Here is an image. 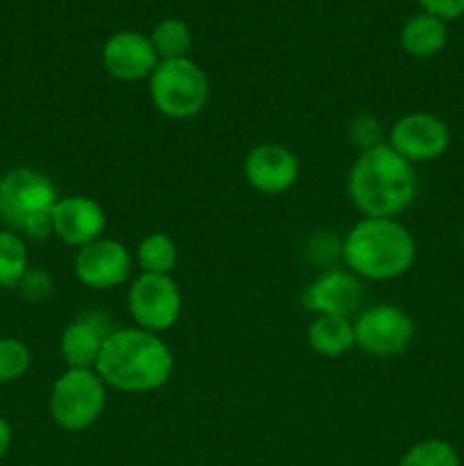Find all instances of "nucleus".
I'll use <instances>...</instances> for the list:
<instances>
[{
    "label": "nucleus",
    "instance_id": "1",
    "mask_svg": "<svg viewBox=\"0 0 464 466\" xmlns=\"http://www.w3.org/2000/svg\"><path fill=\"white\" fill-rule=\"evenodd\" d=\"M94 369L112 390L146 394L166 385L173 373V353L157 332L121 328L107 337Z\"/></svg>",
    "mask_w": 464,
    "mask_h": 466
},
{
    "label": "nucleus",
    "instance_id": "2",
    "mask_svg": "<svg viewBox=\"0 0 464 466\" xmlns=\"http://www.w3.org/2000/svg\"><path fill=\"white\" fill-rule=\"evenodd\" d=\"M414 164L389 144L362 150L348 173V196L355 208L371 218H396L417 198Z\"/></svg>",
    "mask_w": 464,
    "mask_h": 466
},
{
    "label": "nucleus",
    "instance_id": "3",
    "mask_svg": "<svg viewBox=\"0 0 464 466\" xmlns=\"http://www.w3.org/2000/svg\"><path fill=\"white\" fill-rule=\"evenodd\" d=\"M341 258L359 280H396L412 268L417 244L398 218L364 217L346 235Z\"/></svg>",
    "mask_w": 464,
    "mask_h": 466
},
{
    "label": "nucleus",
    "instance_id": "4",
    "mask_svg": "<svg viewBox=\"0 0 464 466\" xmlns=\"http://www.w3.org/2000/svg\"><path fill=\"white\" fill-rule=\"evenodd\" d=\"M59 196L53 180L35 168H14L0 180V221L23 239L53 235V209Z\"/></svg>",
    "mask_w": 464,
    "mask_h": 466
},
{
    "label": "nucleus",
    "instance_id": "5",
    "mask_svg": "<svg viewBox=\"0 0 464 466\" xmlns=\"http://www.w3.org/2000/svg\"><path fill=\"white\" fill-rule=\"evenodd\" d=\"M153 107L168 118H191L203 112L209 98V82L191 57L162 59L148 77Z\"/></svg>",
    "mask_w": 464,
    "mask_h": 466
},
{
    "label": "nucleus",
    "instance_id": "6",
    "mask_svg": "<svg viewBox=\"0 0 464 466\" xmlns=\"http://www.w3.org/2000/svg\"><path fill=\"white\" fill-rule=\"evenodd\" d=\"M107 405V385L96 369H66L50 390L48 410L53 421L68 432L94 426Z\"/></svg>",
    "mask_w": 464,
    "mask_h": 466
},
{
    "label": "nucleus",
    "instance_id": "7",
    "mask_svg": "<svg viewBox=\"0 0 464 466\" xmlns=\"http://www.w3.org/2000/svg\"><path fill=\"white\" fill-rule=\"evenodd\" d=\"M355 349L373 358H391L409 349L414 339V321L405 309L382 303L367 308L353 321Z\"/></svg>",
    "mask_w": 464,
    "mask_h": 466
},
{
    "label": "nucleus",
    "instance_id": "8",
    "mask_svg": "<svg viewBox=\"0 0 464 466\" xmlns=\"http://www.w3.org/2000/svg\"><path fill=\"white\" fill-rule=\"evenodd\" d=\"M127 309H130L136 328L159 335L176 326L180 319V287L171 276L141 273L127 291Z\"/></svg>",
    "mask_w": 464,
    "mask_h": 466
},
{
    "label": "nucleus",
    "instance_id": "9",
    "mask_svg": "<svg viewBox=\"0 0 464 466\" xmlns=\"http://www.w3.org/2000/svg\"><path fill=\"white\" fill-rule=\"evenodd\" d=\"M387 144L409 164L432 162L449 150L450 130L435 114L412 112L391 126Z\"/></svg>",
    "mask_w": 464,
    "mask_h": 466
},
{
    "label": "nucleus",
    "instance_id": "10",
    "mask_svg": "<svg viewBox=\"0 0 464 466\" xmlns=\"http://www.w3.org/2000/svg\"><path fill=\"white\" fill-rule=\"evenodd\" d=\"M73 268L77 280L89 289H114L130 276L132 258L121 241L100 237L77 248Z\"/></svg>",
    "mask_w": 464,
    "mask_h": 466
},
{
    "label": "nucleus",
    "instance_id": "11",
    "mask_svg": "<svg viewBox=\"0 0 464 466\" xmlns=\"http://www.w3.org/2000/svg\"><path fill=\"white\" fill-rule=\"evenodd\" d=\"M300 164L287 146L264 141L253 146L244 159V177L255 191L267 196L285 194L296 185Z\"/></svg>",
    "mask_w": 464,
    "mask_h": 466
},
{
    "label": "nucleus",
    "instance_id": "12",
    "mask_svg": "<svg viewBox=\"0 0 464 466\" xmlns=\"http://www.w3.org/2000/svg\"><path fill=\"white\" fill-rule=\"evenodd\" d=\"M159 64L148 35L136 30L114 32L103 46V66L121 82H139L150 77Z\"/></svg>",
    "mask_w": 464,
    "mask_h": 466
},
{
    "label": "nucleus",
    "instance_id": "13",
    "mask_svg": "<svg viewBox=\"0 0 464 466\" xmlns=\"http://www.w3.org/2000/svg\"><path fill=\"white\" fill-rule=\"evenodd\" d=\"M362 280L355 273L328 268L303 291V305L317 317H346L358 312L362 303Z\"/></svg>",
    "mask_w": 464,
    "mask_h": 466
},
{
    "label": "nucleus",
    "instance_id": "14",
    "mask_svg": "<svg viewBox=\"0 0 464 466\" xmlns=\"http://www.w3.org/2000/svg\"><path fill=\"white\" fill-rule=\"evenodd\" d=\"M107 228V214L103 205L86 196H66L59 198L53 209V235L68 246L91 244L100 239Z\"/></svg>",
    "mask_w": 464,
    "mask_h": 466
},
{
    "label": "nucleus",
    "instance_id": "15",
    "mask_svg": "<svg viewBox=\"0 0 464 466\" xmlns=\"http://www.w3.org/2000/svg\"><path fill=\"white\" fill-rule=\"evenodd\" d=\"M114 328L109 317L98 312H89L68 323L59 339V353L68 369H94L100 358L105 341L112 335Z\"/></svg>",
    "mask_w": 464,
    "mask_h": 466
},
{
    "label": "nucleus",
    "instance_id": "16",
    "mask_svg": "<svg viewBox=\"0 0 464 466\" xmlns=\"http://www.w3.org/2000/svg\"><path fill=\"white\" fill-rule=\"evenodd\" d=\"M446 44H449V25L428 12L409 16L400 30V46L409 57H435L444 50Z\"/></svg>",
    "mask_w": 464,
    "mask_h": 466
},
{
    "label": "nucleus",
    "instance_id": "17",
    "mask_svg": "<svg viewBox=\"0 0 464 466\" xmlns=\"http://www.w3.org/2000/svg\"><path fill=\"white\" fill-rule=\"evenodd\" d=\"M308 341L314 353L323 358H339L355 349L353 321L346 317H314L308 328Z\"/></svg>",
    "mask_w": 464,
    "mask_h": 466
},
{
    "label": "nucleus",
    "instance_id": "18",
    "mask_svg": "<svg viewBox=\"0 0 464 466\" xmlns=\"http://www.w3.org/2000/svg\"><path fill=\"white\" fill-rule=\"evenodd\" d=\"M177 244L164 232H150L136 246V262H139L141 273H155V276H171L173 268L177 267Z\"/></svg>",
    "mask_w": 464,
    "mask_h": 466
},
{
    "label": "nucleus",
    "instance_id": "19",
    "mask_svg": "<svg viewBox=\"0 0 464 466\" xmlns=\"http://www.w3.org/2000/svg\"><path fill=\"white\" fill-rule=\"evenodd\" d=\"M150 44L157 53L159 62L162 59H182L189 57V50L194 46V35L191 27L182 18L168 16L162 18L150 32Z\"/></svg>",
    "mask_w": 464,
    "mask_h": 466
},
{
    "label": "nucleus",
    "instance_id": "20",
    "mask_svg": "<svg viewBox=\"0 0 464 466\" xmlns=\"http://www.w3.org/2000/svg\"><path fill=\"white\" fill-rule=\"evenodd\" d=\"M27 246L21 235L0 230V287L14 289L27 273Z\"/></svg>",
    "mask_w": 464,
    "mask_h": 466
},
{
    "label": "nucleus",
    "instance_id": "21",
    "mask_svg": "<svg viewBox=\"0 0 464 466\" xmlns=\"http://www.w3.org/2000/svg\"><path fill=\"white\" fill-rule=\"evenodd\" d=\"M398 466H459V455L449 441L423 440L405 451Z\"/></svg>",
    "mask_w": 464,
    "mask_h": 466
},
{
    "label": "nucleus",
    "instance_id": "22",
    "mask_svg": "<svg viewBox=\"0 0 464 466\" xmlns=\"http://www.w3.org/2000/svg\"><path fill=\"white\" fill-rule=\"evenodd\" d=\"M32 364V353L21 339L0 337V385L16 382L27 373Z\"/></svg>",
    "mask_w": 464,
    "mask_h": 466
},
{
    "label": "nucleus",
    "instance_id": "23",
    "mask_svg": "<svg viewBox=\"0 0 464 466\" xmlns=\"http://www.w3.org/2000/svg\"><path fill=\"white\" fill-rule=\"evenodd\" d=\"M350 139H353V144L362 150L373 148V146L378 144H385V141L380 139V123L373 116H367V114H362V116H358L350 123Z\"/></svg>",
    "mask_w": 464,
    "mask_h": 466
},
{
    "label": "nucleus",
    "instance_id": "24",
    "mask_svg": "<svg viewBox=\"0 0 464 466\" xmlns=\"http://www.w3.org/2000/svg\"><path fill=\"white\" fill-rule=\"evenodd\" d=\"M18 287H21V294L27 300H41L53 289V280H50L44 268H27V273L18 282Z\"/></svg>",
    "mask_w": 464,
    "mask_h": 466
},
{
    "label": "nucleus",
    "instance_id": "25",
    "mask_svg": "<svg viewBox=\"0 0 464 466\" xmlns=\"http://www.w3.org/2000/svg\"><path fill=\"white\" fill-rule=\"evenodd\" d=\"M423 12L441 18V21H453V18L464 16V0H419Z\"/></svg>",
    "mask_w": 464,
    "mask_h": 466
},
{
    "label": "nucleus",
    "instance_id": "26",
    "mask_svg": "<svg viewBox=\"0 0 464 466\" xmlns=\"http://www.w3.org/2000/svg\"><path fill=\"white\" fill-rule=\"evenodd\" d=\"M9 446H12V426L0 417V460L7 455Z\"/></svg>",
    "mask_w": 464,
    "mask_h": 466
}]
</instances>
